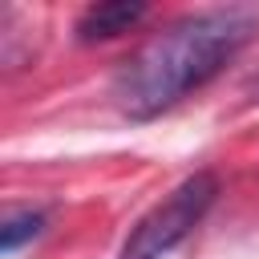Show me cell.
<instances>
[{
	"label": "cell",
	"mask_w": 259,
	"mask_h": 259,
	"mask_svg": "<svg viewBox=\"0 0 259 259\" xmlns=\"http://www.w3.org/2000/svg\"><path fill=\"white\" fill-rule=\"evenodd\" d=\"M259 32V8L223 4L166 24L113 77V105L130 121H154L214 81Z\"/></svg>",
	"instance_id": "cell-1"
},
{
	"label": "cell",
	"mask_w": 259,
	"mask_h": 259,
	"mask_svg": "<svg viewBox=\"0 0 259 259\" xmlns=\"http://www.w3.org/2000/svg\"><path fill=\"white\" fill-rule=\"evenodd\" d=\"M219 198V174L214 170H194L182 178L158 206H150L125 235L117 259H166L214 206Z\"/></svg>",
	"instance_id": "cell-2"
},
{
	"label": "cell",
	"mask_w": 259,
	"mask_h": 259,
	"mask_svg": "<svg viewBox=\"0 0 259 259\" xmlns=\"http://www.w3.org/2000/svg\"><path fill=\"white\" fill-rule=\"evenodd\" d=\"M146 4H130V0H105V4H89L81 16H77V40L81 45H101V40H113L130 28H138L146 20Z\"/></svg>",
	"instance_id": "cell-3"
},
{
	"label": "cell",
	"mask_w": 259,
	"mask_h": 259,
	"mask_svg": "<svg viewBox=\"0 0 259 259\" xmlns=\"http://www.w3.org/2000/svg\"><path fill=\"white\" fill-rule=\"evenodd\" d=\"M40 231H45V210H32V206L8 210L4 223H0V247H4V255H12V251H20L24 243L40 239Z\"/></svg>",
	"instance_id": "cell-4"
}]
</instances>
